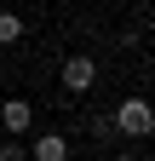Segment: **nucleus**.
<instances>
[{"label": "nucleus", "instance_id": "obj_1", "mask_svg": "<svg viewBox=\"0 0 155 161\" xmlns=\"http://www.w3.org/2000/svg\"><path fill=\"white\" fill-rule=\"evenodd\" d=\"M109 127L126 132V138H149V132H155V109H149V98H121V109H115Z\"/></svg>", "mask_w": 155, "mask_h": 161}, {"label": "nucleus", "instance_id": "obj_2", "mask_svg": "<svg viewBox=\"0 0 155 161\" xmlns=\"http://www.w3.org/2000/svg\"><path fill=\"white\" fill-rule=\"evenodd\" d=\"M92 80H98V64L75 52L69 64H63V92H92Z\"/></svg>", "mask_w": 155, "mask_h": 161}, {"label": "nucleus", "instance_id": "obj_3", "mask_svg": "<svg viewBox=\"0 0 155 161\" xmlns=\"http://www.w3.org/2000/svg\"><path fill=\"white\" fill-rule=\"evenodd\" d=\"M29 121H35V104H29V98H6V109H0V127L17 138V132H29Z\"/></svg>", "mask_w": 155, "mask_h": 161}, {"label": "nucleus", "instance_id": "obj_4", "mask_svg": "<svg viewBox=\"0 0 155 161\" xmlns=\"http://www.w3.org/2000/svg\"><path fill=\"white\" fill-rule=\"evenodd\" d=\"M29 155H35V161H69V138H63V132H40V138L29 144Z\"/></svg>", "mask_w": 155, "mask_h": 161}, {"label": "nucleus", "instance_id": "obj_5", "mask_svg": "<svg viewBox=\"0 0 155 161\" xmlns=\"http://www.w3.org/2000/svg\"><path fill=\"white\" fill-rule=\"evenodd\" d=\"M12 40H23V17L0 12V46H12Z\"/></svg>", "mask_w": 155, "mask_h": 161}, {"label": "nucleus", "instance_id": "obj_6", "mask_svg": "<svg viewBox=\"0 0 155 161\" xmlns=\"http://www.w3.org/2000/svg\"><path fill=\"white\" fill-rule=\"evenodd\" d=\"M0 161H29V144L23 138H6V144H0Z\"/></svg>", "mask_w": 155, "mask_h": 161}, {"label": "nucleus", "instance_id": "obj_7", "mask_svg": "<svg viewBox=\"0 0 155 161\" xmlns=\"http://www.w3.org/2000/svg\"><path fill=\"white\" fill-rule=\"evenodd\" d=\"M115 161H132V155H115Z\"/></svg>", "mask_w": 155, "mask_h": 161}]
</instances>
